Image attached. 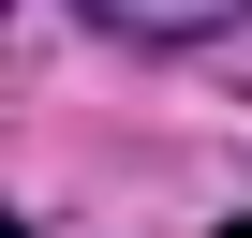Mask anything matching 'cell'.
<instances>
[{"label":"cell","instance_id":"6da1fadb","mask_svg":"<svg viewBox=\"0 0 252 238\" xmlns=\"http://www.w3.org/2000/svg\"><path fill=\"white\" fill-rule=\"evenodd\" d=\"M74 15L104 30V45H149V60H193V45H222L252 0H74Z\"/></svg>","mask_w":252,"mask_h":238},{"label":"cell","instance_id":"7a4b0ae2","mask_svg":"<svg viewBox=\"0 0 252 238\" xmlns=\"http://www.w3.org/2000/svg\"><path fill=\"white\" fill-rule=\"evenodd\" d=\"M222 238H252V208H222Z\"/></svg>","mask_w":252,"mask_h":238}]
</instances>
